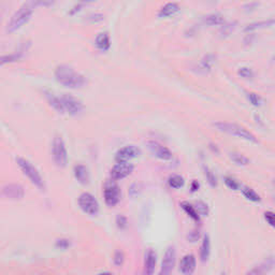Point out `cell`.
Segmentation results:
<instances>
[{
    "instance_id": "obj_43",
    "label": "cell",
    "mask_w": 275,
    "mask_h": 275,
    "mask_svg": "<svg viewBox=\"0 0 275 275\" xmlns=\"http://www.w3.org/2000/svg\"><path fill=\"white\" fill-rule=\"evenodd\" d=\"M274 184H275V180H274Z\"/></svg>"
},
{
    "instance_id": "obj_26",
    "label": "cell",
    "mask_w": 275,
    "mask_h": 275,
    "mask_svg": "<svg viewBox=\"0 0 275 275\" xmlns=\"http://www.w3.org/2000/svg\"><path fill=\"white\" fill-rule=\"evenodd\" d=\"M229 156L232 162L239 166H247L250 164V159L240 153H230Z\"/></svg>"
},
{
    "instance_id": "obj_42",
    "label": "cell",
    "mask_w": 275,
    "mask_h": 275,
    "mask_svg": "<svg viewBox=\"0 0 275 275\" xmlns=\"http://www.w3.org/2000/svg\"><path fill=\"white\" fill-rule=\"evenodd\" d=\"M82 3H91V2H95L97 0H80Z\"/></svg>"
},
{
    "instance_id": "obj_11",
    "label": "cell",
    "mask_w": 275,
    "mask_h": 275,
    "mask_svg": "<svg viewBox=\"0 0 275 275\" xmlns=\"http://www.w3.org/2000/svg\"><path fill=\"white\" fill-rule=\"evenodd\" d=\"M176 259H177V252L176 247L169 246L167 248L165 253L164 260L162 264V270H160V274H170L172 270L174 269V265H176Z\"/></svg>"
},
{
    "instance_id": "obj_17",
    "label": "cell",
    "mask_w": 275,
    "mask_h": 275,
    "mask_svg": "<svg viewBox=\"0 0 275 275\" xmlns=\"http://www.w3.org/2000/svg\"><path fill=\"white\" fill-rule=\"evenodd\" d=\"M275 24V19L274 18H268L265 19V21H259V22H254L245 26L244 32L251 33L253 31H256L259 29H265V28H269L272 27V26Z\"/></svg>"
},
{
    "instance_id": "obj_7",
    "label": "cell",
    "mask_w": 275,
    "mask_h": 275,
    "mask_svg": "<svg viewBox=\"0 0 275 275\" xmlns=\"http://www.w3.org/2000/svg\"><path fill=\"white\" fill-rule=\"evenodd\" d=\"M60 100H62V103L65 110V114H69V115H79L80 113H82L84 110V104L82 103L81 100H79L78 98L73 97L71 95H67V93H64V95L60 96Z\"/></svg>"
},
{
    "instance_id": "obj_8",
    "label": "cell",
    "mask_w": 275,
    "mask_h": 275,
    "mask_svg": "<svg viewBox=\"0 0 275 275\" xmlns=\"http://www.w3.org/2000/svg\"><path fill=\"white\" fill-rule=\"evenodd\" d=\"M103 197L105 204L108 206H115L120 200V189L119 187L113 182L106 183L104 190H103Z\"/></svg>"
},
{
    "instance_id": "obj_32",
    "label": "cell",
    "mask_w": 275,
    "mask_h": 275,
    "mask_svg": "<svg viewBox=\"0 0 275 275\" xmlns=\"http://www.w3.org/2000/svg\"><path fill=\"white\" fill-rule=\"evenodd\" d=\"M21 57H22L21 53H15V54H10V55H3L1 57V65L17 62L18 59H21Z\"/></svg>"
},
{
    "instance_id": "obj_28",
    "label": "cell",
    "mask_w": 275,
    "mask_h": 275,
    "mask_svg": "<svg viewBox=\"0 0 275 275\" xmlns=\"http://www.w3.org/2000/svg\"><path fill=\"white\" fill-rule=\"evenodd\" d=\"M168 183H169V186L171 188L179 189L181 187H183L184 179L180 176H171L169 180H168Z\"/></svg>"
},
{
    "instance_id": "obj_20",
    "label": "cell",
    "mask_w": 275,
    "mask_h": 275,
    "mask_svg": "<svg viewBox=\"0 0 275 275\" xmlns=\"http://www.w3.org/2000/svg\"><path fill=\"white\" fill-rule=\"evenodd\" d=\"M97 49L101 52H106L111 48V39L108 32H100L95 39Z\"/></svg>"
},
{
    "instance_id": "obj_1",
    "label": "cell",
    "mask_w": 275,
    "mask_h": 275,
    "mask_svg": "<svg viewBox=\"0 0 275 275\" xmlns=\"http://www.w3.org/2000/svg\"><path fill=\"white\" fill-rule=\"evenodd\" d=\"M53 1L54 0H26L11 16L10 21L6 24V32L13 33L19 30L30 21L36 8L41 5L48 6L52 4Z\"/></svg>"
},
{
    "instance_id": "obj_18",
    "label": "cell",
    "mask_w": 275,
    "mask_h": 275,
    "mask_svg": "<svg viewBox=\"0 0 275 275\" xmlns=\"http://www.w3.org/2000/svg\"><path fill=\"white\" fill-rule=\"evenodd\" d=\"M73 173H75V178L77 179L78 182L82 185L89 184L90 182V173L89 169L84 165H77L73 169Z\"/></svg>"
},
{
    "instance_id": "obj_37",
    "label": "cell",
    "mask_w": 275,
    "mask_h": 275,
    "mask_svg": "<svg viewBox=\"0 0 275 275\" xmlns=\"http://www.w3.org/2000/svg\"><path fill=\"white\" fill-rule=\"evenodd\" d=\"M70 246V241L67 239H59L56 241V247L62 248V250H67Z\"/></svg>"
},
{
    "instance_id": "obj_14",
    "label": "cell",
    "mask_w": 275,
    "mask_h": 275,
    "mask_svg": "<svg viewBox=\"0 0 275 275\" xmlns=\"http://www.w3.org/2000/svg\"><path fill=\"white\" fill-rule=\"evenodd\" d=\"M214 64H215V56L209 54L205 55L200 60L197 66L194 67V69H197L196 71L200 73V75H207V73H210L212 71Z\"/></svg>"
},
{
    "instance_id": "obj_33",
    "label": "cell",
    "mask_w": 275,
    "mask_h": 275,
    "mask_svg": "<svg viewBox=\"0 0 275 275\" xmlns=\"http://www.w3.org/2000/svg\"><path fill=\"white\" fill-rule=\"evenodd\" d=\"M204 176L206 177V180H207V182L210 183L211 186L213 187H215L217 186V179L215 177V174H214L209 168H204Z\"/></svg>"
},
{
    "instance_id": "obj_4",
    "label": "cell",
    "mask_w": 275,
    "mask_h": 275,
    "mask_svg": "<svg viewBox=\"0 0 275 275\" xmlns=\"http://www.w3.org/2000/svg\"><path fill=\"white\" fill-rule=\"evenodd\" d=\"M16 163H17V166L19 167V169H21L22 172L24 173V176L27 177L28 180L37 187V188H39L40 190H44L45 186H44L43 179L41 177V174H40V172L37 170V168L30 162H28L27 159L22 157L16 158Z\"/></svg>"
},
{
    "instance_id": "obj_41",
    "label": "cell",
    "mask_w": 275,
    "mask_h": 275,
    "mask_svg": "<svg viewBox=\"0 0 275 275\" xmlns=\"http://www.w3.org/2000/svg\"><path fill=\"white\" fill-rule=\"evenodd\" d=\"M198 188H199V184L196 182V181H194V182L192 183V186H191V190L196 191Z\"/></svg>"
},
{
    "instance_id": "obj_27",
    "label": "cell",
    "mask_w": 275,
    "mask_h": 275,
    "mask_svg": "<svg viewBox=\"0 0 275 275\" xmlns=\"http://www.w3.org/2000/svg\"><path fill=\"white\" fill-rule=\"evenodd\" d=\"M242 192H243L244 197L247 200L253 201V202H259V201L261 200L259 194L256 191H255L254 189L250 188V187H244V188L242 189Z\"/></svg>"
},
{
    "instance_id": "obj_2",
    "label": "cell",
    "mask_w": 275,
    "mask_h": 275,
    "mask_svg": "<svg viewBox=\"0 0 275 275\" xmlns=\"http://www.w3.org/2000/svg\"><path fill=\"white\" fill-rule=\"evenodd\" d=\"M54 76L56 81L62 84L67 89L79 90L83 89L87 84V79L81 75V73L76 71L71 66L68 65H59L56 67Z\"/></svg>"
},
{
    "instance_id": "obj_38",
    "label": "cell",
    "mask_w": 275,
    "mask_h": 275,
    "mask_svg": "<svg viewBox=\"0 0 275 275\" xmlns=\"http://www.w3.org/2000/svg\"><path fill=\"white\" fill-rule=\"evenodd\" d=\"M265 218H266V220L268 221V223H269L270 226H272V227L275 228V214L274 213L267 212L265 214Z\"/></svg>"
},
{
    "instance_id": "obj_12",
    "label": "cell",
    "mask_w": 275,
    "mask_h": 275,
    "mask_svg": "<svg viewBox=\"0 0 275 275\" xmlns=\"http://www.w3.org/2000/svg\"><path fill=\"white\" fill-rule=\"evenodd\" d=\"M133 171V166L127 163H117L115 166L112 168L111 170V179L113 181H119L123 180L127 177H129Z\"/></svg>"
},
{
    "instance_id": "obj_29",
    "label": "cell",
    "mask_w": 275,
    "mask_h": 275,
    "mask_svg": "<svg viewBox=\"0 0 275 275\" xmlns=\"http://www.w3.org/2000/svg\"><path fill=\"white\" fill-rule=\"evenodd\" d=\"M125 261V254L123 251H116L115 253H114V256H113V263L114 265H115L116 267H122L123 264Z\"/></svg>"
},
{
    "instance_id": "obj_24",
    "label": "cell",
    "mask_w": 275,
    "mask_h": 275,
    "mask_svg": "<svg viewBox=\"0 0 275 275\" xmlns=\"http://www.w3.org/2000/svg\"><path fill=\"white\" fill-rule=\"evenodd\" d=\"M211 253V243H210V238L209 236H204L202 240V244L200 247V258L202 261H206L210 257Z\"/></svg>"
},
{
    "instance_id": "obj_10",
    "label": "cell",
    "mask_w": 275,
    "mask_h": 275,
    "mask_svg": "<svg viewBox=\"0 0 275 275\" xmlns=\"http://www.w3.org/2000/svg\"><path fill=\"white\" fill-rule=\"evenodd\" d=\"M140 155L141 151L136 145H126L117 151L115 155V160L116 163H127Z\"/></svg>"
},
{
    "instance_id": "obj_9",
    "label": "cell",
    "mask_w": 275,
    "mask_h": 275,
    "mask_svg": "<svg viewBox=\"0 0 275 275\" xmlns=\"http://www.w3.org/2000/svg\"><path fill=\"white\" fill-rule=\"evenodd\" d=\"M147 147H149L150 152L154 156L159 158L160 160H164V162H170L173 158L171 151L167 149L163 144L157 142V141H149L147 142Z\"/></svg>"
},
{
    "instance_id": "obj_15",
    "label": "cell",
    "mask_w": 275,
    "mask_h": 275,
    "mask_svg": "<svg viewBox=\"0 0 275 275\" xmlns=\"http://www.w3.org/2000/svg\"><path fill=\"white\" fill-rule=\"evenodd\" d=\"M194 269H196V258H194L193 255L188 254L186 255L181 260V265H180V271L182 274L185 275H189L192 274Z\"/></svg>"
},
{
    "instance_id": "obj_34",
    "label": "cell",
    "mask_w": 275,
    "mask_h": 275,
    "mask_svg": "<svg viewBox=\"0 0 275 275\" xmlns=\"http://www.w3.org/2000/svg\"><path fill=\"white\" fill-rule=\"evenodd\" d=\"M225 183L232 190H239L241 187V184L238 182V181L236 179L230 178V177L225 178Z\"/></svg>"
},
{
    "instance_id": "obj_40",
    "label": "cell",
    "mask_w": 275,
    "mask_h": 275,
    "mask_svg": "<svg viewBox=\"0 0 275 275\" xmlns=\"http://www.w3.org/2000/svg\"><path fill=\"white\" fill-rule=\"evenodd\" d=\"M199 237H200L199 230H193L188 234V240L190 242H196V241L199 239Z\"/></svg>"
},
{
    "instance_id": "obj_19",
    "label": "cell",
    "mask_w": 275,
    "mask_h": 275,
    "mask_svg": "<svg viewBox=\"0 0 275 275\" xmlns=\"http://www.w3.org/2000/svg\"><path fill=\"white\" fill-rule=\"evenodd\" d=\"M156 263H157V255L153 250H150L145 255L144 273L145 274H153L154 271H155Z\"/></svg>"
},
{
    "instance_id": "obj_39",
    "label": "cell",
    "mask_w": 275,
    "mask_h": 275,
    "mask_svg": "<svg viewBox=\"0 0 275 275\" xmlns=\"http://www.w3.org/2000/svg\"><path fill=\"white\" fill-rule=\"evenodd\" d=\"M221 27H223V31H221V33H223V35H226V36H229L231 31H233L234 27H236V26H234L233 24H225L221 26Z\"/></svg>"
},
{
    "instance_id": "obj_21",
    "label": "cell",
    "mask_w": 275,
    "mask_h": 275,
    "mask_svg": "<svg viewBox=\"0 0 275 275\" xmlns=\"http://www.w3.org/2000/svg\"><path fill=\"white\" fill-rule=\"evenodd\" d=\"M203 23L207 26H223L226 24L225 17L220 13H211V14H207L203 17Z\"/></svg>"
},
{
    "instance_id": "obj_35",
    "label": "cell",
    "mask_w": 275,
    "mask_h": 275,
    "mask_svg": "<svg viewBox=\"0 0 275 275\" xmlns=\"http://www.w3.org/2000/svg\"><path fill=\"white\" fill-rule=\"evenodd\" d=\"M194 207H196V210L200 216H207V214H209L207 205L204 202H202V201H199V202H197L196 206Z\"/></svg>"
},
{
    "instance_id": "obj_30",
    "label": "cell",
    "mask_w": 275,
    "mask_h": 275,
    "mask_svg": "<svg viewBox=\"0 0 275 275\" xmlns=\"http://www.w3.org/2000/svg\"><path fill=\"white\" fill-rule=\"evenodd\" d=\"M238 75L241 78L246 79V80H250V79L254 78V72L251 68H248V67H241V68H239Z\"/></svg>"
},
{
    "instance_id": "obj_13",
    "label": "cell",
    "mask_w": 275,
    "mask_h": 275,
    "mask_svg": "<svg viewBox=\"0 0 275 275\" xmlns=\"http://www.w3.org/2000/svg\"><path fill=\"white\" fill-rule=\"evenodd\" d=\"M25 194L23 186L19 184H8L2 188V196L11 200H21Z\"/></svg>"
},
{
    "instance_id": "obj_22",
    "label": "cell",
    "mask_w": 275,
    "mask_h": 275,
    "mask_svg": "<svg viewBox=\"0 0 275 275\" xmlns=\"http://www.w3.org/2000/svg\"><path fill=\"white\" fill-rule=\"evenodd\" d=\"M45 98H46V100H48L49 104L57 113L65 114V110H64V106L62 103V100H60V97L56 96L55 93H53V92H45Z\"/></svg>"
},
{
    "instance_id": "obj_31",
    "label": "cell",
    "mask_w": 275,
    "mask_h": 275,
    "mask_svg": "<svg viewBox=\"0 0 275 275\" xmlns=\"http://www.w3.org/2000/svg\"><path fill=\"white\" fill-rule=\"evenodd\" d=\"M247 99H248V101H250L255 106H260L261 104H263V98L255 92L247 93Z\"/></svg>"
},
{
    "instance_id": "obj_23",
    "label": "cell",
    "mask_w": 275,
    "mask_h": 275,
    "mask_svg": "<svg viewBox=\"0 0 275 275\" xmlns=\"http://www.w3.org/2000/svg\"><path fill=\"white\" fill-rule=\"evenodd\" d=\"M275 268V259L269 258L266 261H264L263 264L259 265L258 267L255 268V269L248 271V274H261V273H267L271 271L272 269Z\"/></svg>"
},
{
    "instance_id": "obj_16",
    "label": "cell",
    "mask_w": 275,
    "mask_h": 275,
    "mask_svg": "<svg viewBox=\"0 0 275 275\" xmlns=\"http://www.w3.org/2000/svg\"><path fill=\"white\" fill-rule=\"evenodd\" d=\"M181 8L177 2H167L158 11V17L160 18H170L176 16L180 12Z\"/></svg>"
},
{
    "instance_id": "obj_25",
    "label": "cell",
    "mask_w": 275,
    "mask_h": 275,
    "mask_svg": "<svg viewBox=\"0 0 275 275\" xmlns=\"http://www.w3.org/2000/svg\"><path fill=\"white\" fill-rule=\"evenodd\" d=\"M181 206H182V209L188 214V215L193 219V220H196V221H199L200 219V215L198 214L197 210H196V207H194L193 205L189 204V203H187V202H183L182 204H181Z\"/></svg>"
},
{
    "instance_id": "obj_36",
    "label": "cell",
    "mask_w": 275,
    "mask_h": 275,
    "mask_svg": "<svg viewBox=\"0 0 275 275\" xmlns=\"http://www.w3.org/2000/svg\"><path fill=\"white\" fill-rule=\"evenodd\" d=\"M116 224L119 229H125V228L128 226V220H127V218L124 215H117Z\"/></svg>"
},
{
    "instance_id": "obj_3",
    "label": "cell",
    "mask_w": 275,
    "mask_h": 275,
    "mask_svg": "<svg viewBox=\"0 0 275 275\" xmlns=\"http://www.w3.org/2000/svg\"><path fill=\"white\" fill-rule=\"evenodd\" d=\"M213 126L215 127V128L218 131L226 132V133H228V135H230V136L238 137L240 139H243L245 141H248V142H254V143H257L258 142L257 138L255 137L250 130H247L245 128V127L241 126L239 124H236V123H227V122H216V123L213 124Z\"/></svg>"
},
{
    "instance_id": "obj_6",
    "label": "cell",
    "mask_w": 275,
    "mask_h": 275,
    "mask_svg": "<svg viewBox=\"0 0 275 275\" xmlns=\"http://www.w3.org/2000/svg\"><path fill=\"white\" fill-rule=\"evenodd\" d=\"M78 203L80 209L85 214L91 216H95L99 213V203L90 192H83L78 199Z\"/></svg>"
},
{
    "instance_id": "obj_5",
    "label": "cell",
    "mask_w": 275,
    "mask_h": 275,
    "mask_svg": "<svg viewBox=\"0 0 275 275\" xmlns=\"http://www.w3.org/2000/svg\"><path fill=\"white\" fill-rule=\"evenodd\" d=\"M52 156L57 167L65 168L68 163V154H67L66 145L62 137L56 136L52 144Z\"/></svg>"
}]
</instances>
